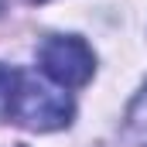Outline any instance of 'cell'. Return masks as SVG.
I'll return each mask as SVG.
<instances>
[{"label": "cell", "mask_w": 147, "mask_h": 147, "mask_svg": "<svg viewBox=\"0 0 147 147\" xmlns=\"http://www.w3.org/2000/svg\"><path fill=\"white\" fill-rule=\"evenodd\" d=\"M72 96L38 82L17 65H0V123H21L28 130L48 134L72 120Z\"/></svg>", "instance_id": "6da1fadb"}, {"label": "cell", "mask_w": 147, "mask_h": 147, "mask_svg": "<svg viewBox=\"0 0 147 147\" xmlns=\"http://www.w3.org/2000/svg\"><path fill=\"white\" fill-rule=\"evenodd\" d=\"M41 72L62 89H79L96 72V55L79 34H51L38 48Z\"/></svg>", "instance_id": "7a4b0ae2"}, {"label": "cell", "mask_w": 147, "mask_h": 147, "mask_svg": "<svg viewBox=\"0 0 147 147\" xmlns=\"http://www.w3.org/2000/svg\"><path fill=\"white\" fill-rule=\"evenodd\" d=\"M127 120H130V130H134V134H140V137H144V144H147V89L137 96V103L130 106Z\"/></svg>", "instance_id": "3957f363"}]
</instances>
